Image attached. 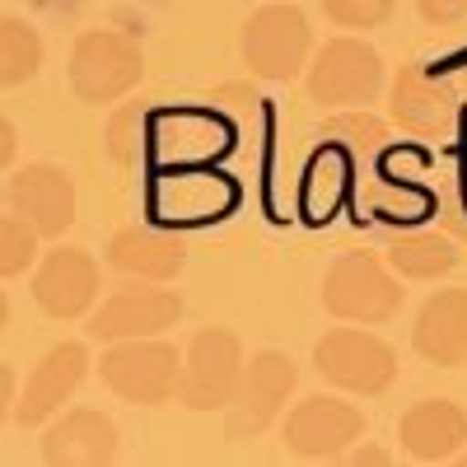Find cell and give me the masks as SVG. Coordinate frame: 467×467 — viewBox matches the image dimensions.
Here are the masks:
<instances>
[{
    "label": "cell",
    "instance_id": "6da1fadb",
    "mask_svg": "<svg viewBox=\"0 0 467 467\" xmlns=\"http://www.w3.org/2000/svg\"><path fill=\"white\" fill-rule=\"evenodd\" d=\"M145 57L140 43L122 28H89L70 47V89L85 103H112L140 85Z\"/></svg>",
    "mask_w": 467,
    "mask_h": 467
},
{
    "label": "cell",
    "instance_id": "7a4b0ae2",
    "mask_svg": "<svg viewBox=\"0 0 467 467\" xmlns=\"http://www.w3.org/2000/svg\"><path fill=\"white\" fill-rule=\"evenodd\" d=\"M323 308L346 323H388L402 308V285L374 253H341L323 276Z\"/></svg>",
    "mask_w": 467,
    "mask_h": 467
},
{
    "label": "cell",
    "instance_id": "3957f363",
    "mask_svg": "<svg viewBox=\"0 0 467 467\" xmlns=\"http://www.w3.org/2000/svg\"><path fill=\"white\" fill-rule=\"evenodd\" d=\"M103 383L117 398H127L136 407H160L182 388V360L169 341H150V337H131L117 341L103 356Z\"/></svg>",
    "mask_w": 467,
    "mask_h": 467
},
{
    "label": "cell",
    "instance_id": "277c9868",
    "mask_svg": "<svg viewBox=\"0 0 467 467\" xmlns=\"http://www.w3.org/2000/svg\"><path fill=\"white\" fill-rule=\"evenodd\" d=\"M383 89V57L360 37H332L308 61V99L323 108H360Z\"/></svg>",
    "mask_w": 467,
    "mask_h": 467
},
{
    "label": "cell",
    "instance_id": "5b68a950",
    "mask_svg": "<svg viewBox=\"0 0 467 467\" xmlns=\"http://www.w3.org/2000/svg\"><path fill=\"white\" fill-rule=\"evenodd\" d=\"M314 365L327 383L346 388V393H365L379 398L388 383L398 379V350L374 332H356V327H337L314 346Z\"/></svg>",
    "mask_w": 467,
    "mask_h": 467
},
{
    "label": "cell",
    "instance_id": "8992f818",
    "mask_svg": "<svg viewBox=\"0 0 467 467\" xmlns=\"http://www.w3.org/2000/svg\"><path fill=\"white\" fill-rule=\"evenodd\" d=\"M308 47L314 28L299 5H266L244 24V61L262 80H295L308 70Z\"/></svg>",
    "mask_w": 467,
    "mask_h": 467
},
{
    "label": "cell",
    "instance_id": "52a82bcc",
    "mask_svg": "<svg viewBox=\"0 0 467 467\" xmlns=\"http://www.w3.org/2000/svg\"><path fill=\"white\" fill-rule=\"evenodd\" d=\"M239 379H244V346H239V337L224 332V327H206L187 346L178 398L192 411H215V407L234 402Z\"/></svg>",
    "mask_w": 467,
    "mask_h": 467
},
{
    "label": "cell",
    "instance_id": "ba28073f",
    "mask_svg": "<svg viewBox=\"0 0 467 467\" xmlns=\"http://www.w3.org/2000/svg\"><path fill=\"white\" fill-rule=\"evenodd\" d=\"M295 383H299V369H295L290 356H281V350L253 356V365H244L239 393H234V402L224 407V435L229 440L262 435L266 425L276 420V411L285 407V398L295 393Z\"/></svg>",
    "mask_w": 467,
    "mask_h": 467
},
{
    "label": "cell",
    "instance_id": "9c48e42d",
    "mask_svg": "<svg viewBox=\"0 0 467 467\" xmlns=\"http://www.w3.org/2000/svg\"><path fill=\"white\" fill-rule=\"evenodd\" d=\"M393 122L420 140H435V136H449L453 122H458V99L449 89V80L431 75L425 66L407 61L393 80Z\"/></svg>",
    "mask_w": 467,
    "mask_h": 467
},
{
    "label": "cell",
    "instance_id": "30bf717a",
    "mask_svg": "<svg viewBox=\"0 0 467 467\" xmlns=\"http://www.w3.org/2000/svg\"><path fill=\"white\" fill-rule=\"evenodd\" d=\"M5 206L28 215L43 239H57V234H66L75 224V182L57 164H28L10 178Z\"/></svg>",
    "mask_w": 467,
    "mask_h": 467
},
{
    "label": "cell",
    "instance_id": "8fae6325",
    "mask_svg": "<svg viewBox=\"0 0 467 467\" xmlns=\"http://www.w3.org/2000/svg\"><path fill=\"white\" fill-rule=\"evenodd\" d=\"M360 431H365L360 407L337 402V398H308L285 420V449L299 458H332L350 440H360Z\"/></svg>",
    "mask_w": 467,
    "mask_h": 467
},
{
    "label": "cell",
    "instance_id": "7c38bea8",
    "mask_svg": "<svg viewBox=\"0 0 467 467\" xmlns=\"http://www.w3.org/2000/svg\"><path fill=\"white\" fill-rule=\"evenodd\" d=\"M150 150L164 169H187V164H206L215 154L229 150V127L215 112H154L150 127Z\"/></svg>",
    "mask_w": 467,
    "mask_h": 467
},
{
    "label": "cell",
    "instance_id": "4fadbf2b",
    "mask_svg": "<svg viewBox=\"0 0 467 467\" xmlns=\"http://www.w3.org/2000/svg\"><path fill=\"white\" fill-rule=\"evenodd\" d=\"M33 299L52 318H80L99 299V266L85 248H52L33 276Z\"/></svg>",
    "mask_w": 467,
    "mask_h": 467
},
{
    "label": "cell",
    "instance_id": "5bb4252c",
    "mask_svg": "<svg viewBox=\"0 0 467 467\" xmlns=\"http://www.w3.org/2000/svg\"><path fill=\"white\" fill-rule=\"evenodd\" d=\"M182 318V299L173 290H145V285H127L117 290L89 323V332L99 341H131V337H154Z\"/></svg>",
    "mask_w": 467,
    "mask_h": 467
},
{
    "label": "cell",
    "instance_id": "9a60e30c",
    "mask_svg": "<svg viewBox=\"0 0 467 467\" xmlns=\"http://www.w3.org/2000/svg\"><path fill=\"white\" fill-rule=\"evenodd\" d=\"M85 369H89V346H85V341H61V346H52L47 356H43V365L28 374L24 398H19V407H15V420H19V425L47 420V416L75 393V388H80Z\"/></svg>",
    "mask_w": 467,
    "mask_h": 467
},
{
    "label": "cell",
    "instance_id": "2e32d148",
    "mask_svg": "<svg viewBox=\"0 0 467 467\" xmlns=\"http://www.w3.org/2000/svg\"><path fill=\"white\" fill-rule=\"evenodd\" d=\"M398 440L420 462H444L467 440V411L449 398H425L398 420Z\"/></svg>",
    "mask_w": 467,
    "mask_h": 467
},
{
    "label": "cell",
    "instance_id": "e0dca14e",
    "mask_svg": "<svg viewBox=\"0 0 467 467\" xmlns=\"http://www.w3.org/2000/svg\"><path fill=\"white\" fill-rule=\"evenodd\" d=\"M112 453H117V425L94 407L70 411L43 435V462L52 467H99Z\"/></svg>",
    "mask_w": 467,
    "mask_h": 467
},
{
    "label": "cell",
    "instance_id": "ac0fdd59",
    "mask_svg": "<svg viewBox=\"0 0 467 467\" xmlns=\"http://www.w3.org/2000/svg\"><path fill=\"white\" fill-rule=\"evenodd\" d=\"M411 346L431 365H462L467 360V290H440L425 299L411 327Z\"/></svg>",
    "mask_w": 467,
    "mask_h": 467
},
{
    "label": "cell",
    "instance_id": "d6986e66",
    "mask_svg": "<svg viewBox=\"0 0 467 467\" xmlns=\"http://www.w3.org/2000/svg\"><path fill=\"white\" fill-rule=\"evenodd\" d=\"M108 262L127 276H140V281H169L182 271V244L164 229H117L112 244H108Z\"/></svg>",
    "mask_w": 467,
    "mask_h": 467
},
{
    "label": "cell",
    "instance_id": "ffe728a7",
    "mask_svg": "<svg viewBox=\"0 0 467 467\" xmlns=\"http://www.w3.org/2000/svg\"><path fill=\"white\" fill-rule=\"evenodd\" d=\"M388 266L402 271L407 281H435L458 266V248L435 229H411L388 239Z\"/></svg>",
    "mask_w": 467,
    "mask_h": 467
},
{
    "label": "cell",
    "instance_id": "44dd1931",
    "mask_svg": "<svg viewBox=\"0 0 467 467\" xmlns=\"http://www.w3.org/2000/svg\"><path fill=\"white\" fill-rule=\"evenodd\" d=\"M178 182V202H154L164 220H215L220 211L234 206V187L224 178H211V173H169Z\"/></svg>",
    "mask_w": 467,
    "mask_h": 467
},
{
    "label": "cell",
    "instance_id": "7402d4cb",
    "mask_svg": "<svg viewBox=\"0 0 467 467\" xmlns=\"http://www.w3.org/2000/svg\"><path fill=\"white\" fill-rule=\"evenodd\" d=\"M37 70H43V37L28 19L5 15V24H0V75H5V85H24Z\"/></svg>",
    "mask_w": 467,
    "mask_h": 467
},
{
    "label": "cell",
    "instance_id": "603a6c76",
    "mask_svg": "<svg viewBox=\"0 0 467 467\" xmlns=\"http://www.w3.org/2000/svg\"><path fill=\"white\" fill-rule=\"evenodd\" d=\"M33 257H37L33 220L19 215L15 206H5V220H0V271H5V276H24Z\"/></svg>",
    "mask_w": 467,
    "mask_h": 467
},
{
    "label": "cell",
    "instance_id": "cb8c5ba5",
    "mask_svg": "<svg viewBox=\"0 0 467 467\" xmlns=\"http://www.w3.org/2000/svg\"><path fill=\"white\" fill-rule=\"evenodd\" d=\"M323 136L350 145L356 154H374V150H383L388 127L379 122V117L360 112V108H346V112H337V117H323Z\"/></svg>",
    "mask_w": 467,
    "mask_h": 467
},
{
    "label": "cell",
    "instance_id": "d4e9b609",
    "mask_svg": "<svg viewBox=\"0 0 467 467\" xmlns=\"http://www.w3.org/2000/svg\"><path fill=\"white\" fill-rule=\"evenodd\" d=\"M140 122H145V108H140V103L117 108L112 122H108V136H103V140H108V154H112V160L122 164V169L136 160V140H140L136 131H140Z\"/></svg>",
    "mask_w": 467,
    "mask_h": 467
},
{
    "label": "cell",
    "instance_id": "484cf974",
    "mask_svg": "<svg viewBox=\"0 0 467 467\" xmlns=\"http://www.w3.org/2000/svg\"><path fill=\"white\" fill-rule=\"evenodd\" d=\"M323 10L341 28H379L393 15V0H323Z\"/></svg>",
    "mask_w": 467,
    "mask_h": 467
},
{
    "label": "cell",
    "instance_id": "4316f807",
    "mask_svg": "<svg viewBox=\"0 0 467 467\" xmlns=\"http://www.w3.org/2000/svg\"><path fill=\"white\" fill-rule=\"evenodd\" d=\"M416 10L425 24H453L467 15V0H416Z\"/></svg>",
    "mask_w": 467,
    "mask_h": 467
}]
</instances>
